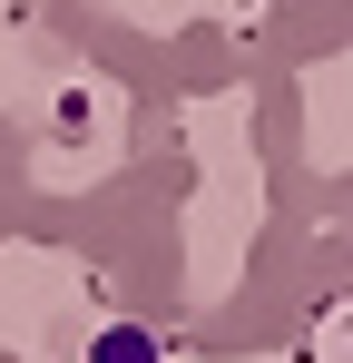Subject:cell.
<instances>
[{
    "mask_svg": "<svg viewBox=\"0 0 353 363\" xmlns=\"http://www.w3.org/2000/svg\"><path fill=\"white\" fill-rule=\"evenodd\" d=\"M89 363H167V354H157V334H147V324H108V334L89 344Z\"/></svg>",
    "mask_w": 353,
    "mask_h": 363,
    "instance_id": "obj_1",
    "label": "cell"
}]
</instances>
